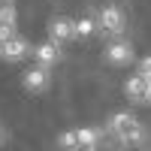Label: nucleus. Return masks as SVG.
<instances>
[{"label":"nucleus","mask_w":151,"mask_h":151,"mask_svg":"<svg viewBox=\"0 0 151 151\" xmlns=\"http://www.w3.org/2000/svg\"><path fill=\"white\" fill-rule=\"evenodd\" d=\"M106 133H112L124 148H133V145H142L148 139V130L142 127V121L133 115V112H115L109 121H106Z\"/></svg>","instance_id":"1"},{"label":"nucleus","mask_w":151,"mask_h":151,"mask_svg":"<svg viewBox=\"0 0 151 151\" xmlns=\"http://www.w3.org/2000/svg\"><path fill=\"white\" fill-rule=\"evenodd\" d=\"M124 30H127V18H124V12L118 6H103L97 15V33H103L106 40H112V36H121Z\"/></svg>","instance_id":"2"},{"label":"nucleus","mask_w":151,"mask_h":151,"mask_svg":"<svg viewBox=\"0 0 151 151\" xmlns=\"http://www.w3.org/2000/svg\"><path fill=\"white\" fill-rule=\"evenodd\" d=\"M133 58H136L133 42H127V40L106 42V48H103V60H106V64H115V67H127V64H133Z\"/></svg>","instance_id":"3"},{"label":"nucleus","mask_w":151,"mask_h":151,"mask_svg":"<svg viewBox=\"0 0 151 151\" xmlns=\"http://www.w3.org/2000/svg\"><path fill=\"white\" fill-rule=\"evenodd\" d=\"M21 82H24V88H27L30 94H42L45 88L52 85V70L36 64V67H30L27 73H24V79H21Z\"/></svg>","instance_id":"4"},{"label":"nucleus","mask_w":151,"mask_h":151,"mask_svg":"<svg viewBox=\"0 0 151 151\" xmlns=\"http://www.w3.org/2000/svg\"><path fill=\"white\" fill-rule=\"evenodd\" d=\"M30 42L27 40H21V36H9V40L0 45V58L6 60V64H15V60H21V58H27L30 55Z\"/></svg>","instance_id":"5"},{"label":"nucleus","mask_w":151,"mask_h":151,"mask_svg":"<svg viewBox=\"0 0 151 151\" xmlns=\"http://www.w3.org/2000/svg\"><path fill=\"white\" fill-rule=\"evenodd\" d=\"M124 94H127V100H130V103L145 106V103H148V97H151L148 79H142V76H130V79L124 82Z\"/></svg>","instance_id":"6"},{"label":"nucleus","mask_w":151,"mask_h":151,"mask_svg":"<svg viewBox=\"0 0 151 151\" xmlns=\"http://www.w3.org/2000/svg\"><path fill=\"white\" fill-rule=\"evenodd\" d=\"M30 55L36 58V64H40V67H48V70H52L58 60L64 58L60 45H58V42H52V40H48V42H40L36 48H30Z\"/></svg>","instance_id":"7"},{"label":"nucleus","mask_w":151,"mask_h":151,"mask_svg":"<svg viewBox=\"0 0 151 151\" xmlns=\"http://www.w3.org/2000/svg\"><path fill=\"white\" fill-rule=\"evenodd\" d=\"M48 33H52V42H67V40H73V18H55L52 24H48Z\"/></svg>","instance_id":"8"},{"label":"nucleus","mask_w":151,"mask_h":151,"mask_svg":"<svg viewBox=\"0 0 151 151\" xmlns=\"http://www.w3.org/2000/svg\"><path fill=\"white\" fill-rule=\"evenodd\" d=\"M97 33V21L91 15H85L79 21H73V36H79V40H88V36H94Z\"/></svg>","instance_id":"9"},{"label":"nucleus","mask_w":151,"mask_h":151,"mask_svg":"<svg viewBox=\"0 0 151 151\" xmlns=\"http://www.w3.org/2000/svg\"><path fill=\"white\" fill-rule=\"evenodd\" d=\"M100 133H103V130H97V127H79V130H76L79 148H82V151H88V148H91V145L100 139Z\"/></svg>","instance_id":"10"},{"label":"nucleus","mask_w":151,"mask_h":151,"mask_svg":"<svg viewBox=\"0 0 151 151\" xmlns=\"http://www.w3.org/2000/svg\"><path fill=\"white\" fill-rule=\"evenodd\" d=\"M88 151H124V145L115 139V136H112V139H109V133L103 130V133H100V139L91 145V148H88Z\"/></svg>","instance_id":"11"},{"label":"nucleus","mask_w":151,"mask_h":151,"mask_svg":"<svg viewBox=\"0 0 151 151\" xmlns=\"http://www.w3.org/2000/svg\"><path fill=\"white\" fill-rule=\"evenodd\" d=\"M0 24H12L15 27V3L12 0H0Z\"/></svg>","instance_id":"12"},{"label":"nucleus","mask_w":151,"mask_h":151,"mask_svg":"<svg viewBox=\"0 0 151 151\" xmlns=\"http://www.w3.org/2000/svg\"><path fill=\"white\" fill-rule=\"evenodd\" d=\"M58 145H60V151H82V148H79V139H76V130L60 133V136H58Z\"/></svg>","instance_id":"13"},{"label":"nucleus","mask_w":151,"mask_h":151,"mask_svg":"<svg viewBox=\"0 0 151 151\" xmlns=\"http://www.w3.org/2000/svg\"><path fill=\"white\" fill-rule=\"evenodd\" d=\"M136 76H142V79H151V58H142L139 60V73Z\"/></svg>","instance_id":"14"},{"label":"nucleus","mask_w":151,"mask_h":151,"mask_svg":"<svg viewBox=\"0 0 151 151\" xmlns=\"http://www.w3.org/2000/svg\"><path fill=\"white\" fill-rule=\"evenodd\" d=\"M9 36H15V27H12V24H0V45H3Z\"/></svg>","instance_id":"15"},{"label":"nucleus","mask_w":151,"mask_h":151,"mask_svg":"<svg viewBox=\"0 0 151 151\" xmlns=\"http://www.w3.org/2000/svg\"><path fill=\"white\" fill-rule=\"evenodd\" d=\"M127 151H148V148H139V145H133V148H127Z\"/></svg>","instance_id":"16"},{"label":"nucleus","mask_w":151,"mask_h":151,"mask_svg":"<svg viewBox=\"0 0 151 151\" xmlns=\"http://www.w3.org/2000/svg\"><path fill=\"white\" fill-rule=\"evenodd\" d=\"M0 139H3V130H0Z\"/></svg>","instance_id":"17"}]
</instances>
